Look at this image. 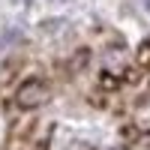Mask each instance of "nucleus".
Here are the masks:
<instances>
[{
  "label": "nucleus",
  "mask_w": 150,
  "mask_h": 150,
  "mask_svg": "<svg viewBox=\"0 0 150 150\" xmlns=\"http://www.w3.org/2000/svg\"><path fill=\"white\" fill-rule=\"evenodd\" d=\"M144 6H147V12H150V0H144Z\"/></svg>",
  "instance_id": "20e7f679"
},
{
  "label": "nucleus",
  "mask_w": 150,
  "mask_h": 150,
  "mask_svg": "<svg viewBox=\"0 0 150 150\" xmlns=\"http://www.w3.org/2000/svg\"><path fill=\"white\" fill-rule=\"evenodd\" d=\"M15 36H18L15 30H6V33H0V45H6L9 39H15Z\"/></svg>",
  "instance_id": "7ed1b4c3"
},
{
  "label": "nucleus",
  "mask_w": 150,
  "mask_h": 150,
  "mask_svg": "<svg viewBox=\"0 0 150 150\" xmlns=\"http://www.w3.org/2000/svg\"><path fill=\"white\" fill-rule=\"evenodd\" d=\"M138 63L141 66H150V39L141 42V48H138Z\"/></svg>",
  "instance_id": "f03ea898"
},
{
  "label": "nucleus",
  "mask_w": 150,
  "mask_h": 150,
  "mask_svg": "<svg viewBox=\"0 0 150 150\" xmlns=\"http://www.w3.org/2000/svg\"><path fill=\"white\" fill-rule=\"evenodd\" d=\"M48 96H51V90H48V84L42 78H27L18 87L15 102H18V108H39L48 102Z\"/></svg>",
  "instance_id": "f257e3e1"
}]
</instances>
